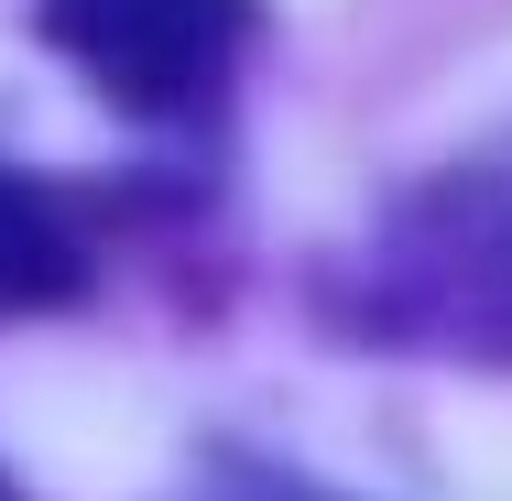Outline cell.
Wrapping results in <instances>:
<instances>
[{
    "label": "cell",
    "instance_id": "obj_1",
    "mask_svg": "<svg viewBox=\"0 0 512 501\" xmlns=\"http://www.w3.org/2000/svg\"><path fill=\"white\" fill-rule=\"evenodd\" d=\"M33 22L131 120H197L251 44V0H33Z\"/></svg>",
    "mask_w": 512,
    "mask_h": 501
},
{
    "label": "cell",
    "instance_id": "obj_2",
    "mask_svg": "<svg viewBox=\"0 0 512 501\" xmlns=\"http://www.w3.org/2000/svg\"><path fill=\"white\" fill-rule=\"evenodd\" d=\"M77 284H88V240H77V218L44 197V186H22V175L0 164V316L66 305Z\"/></svg>",
    "mask_w": 512,
    "mask_h": 501
},
{
    "label": "cell",
    "instance_id": "obj_3",
    "mask_svg": "<svg viewBox=\"0 0 512 501\" xmlns=\"http://www.w3.org/2000/svg\"><path fill=\"white\" fill-rule=\"evenodd\" d=\"M229 501H338V491H306V480H240Z\"/></svg>",
    "mask_w": 512,
    "mask_h": 501
}]
</instances>
